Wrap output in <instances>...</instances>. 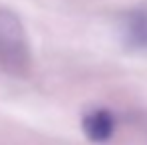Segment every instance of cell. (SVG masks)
<instances>
[{"mask_svg":"<svg viewBox=\"0 0 147 145\" xmlns=\"http://www.w3.org/2000/svg\"><path fill=\"white\" fill-rule=\"evenodd\" d=\"M0 68L12 76H24L30 68L24 26L6 10H0Z\"/></svg>","mask_w":147,"mask_h":145,"instance_id":"obj_1","label":"cell"},{"mask_svg":"<svg viewBox=\"0 0 147 145\" xmlns=\"http://www.w3.org/2000/svg\"><path fill=\"white\" fill-rule=\"evenodd\" d=\"M82 127L90 141L105 143V141H109V137L115 131V117L107 109H94V111L86 113Z\"/></svg>","mask_w":147,"mask_h":145,"instance_id":"obj_2","label":"cell"},{"mask_svg":"<svg viewBox=\"0 0 147 145\" xmlns=\"http://www.w3.org/2000/svg\"><path fill=\"white\" fill-rule=\"evenodd\" d=\"M127 40L135 46H147V12H135L125 26Z\"/></svg>","mask_w":147,"mask_h":145,"instance_id":"obj_3","label":"cell"}]
</instances>
